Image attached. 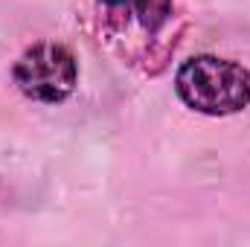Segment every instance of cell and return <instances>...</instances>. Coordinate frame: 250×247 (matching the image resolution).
Wrapping results in <instances>:
<instances>
[{
  "mask_svg": "<svg viewBox=\"0 0 250 247\" xmlns=\"http://www.w3.org/2000/svg\"><path fill=\"white\" fill-rule=\"evenodd\" d=\"M181 102L207 117L239 114L250 105V70L230 59L195 56L175 76Z\"/></svg>",
  "mask_w": 250,
  "mask_h": 247,
  "instance_id": "1",
  "label": "cell"
},
{
  "mask_svg": "<svg viewBox=\"0 0 250 247\" xmlns=\"http://www.w3.org/2000/svg\"><path fill=\"white\" fill-rule=\"evenodd\" d=\"M12 76H15L18 90L26 99L56 105L76 90L79 64L64 44L41 41V44H32L29 50H23V56L15 62Z\"/></svg>",
  "mask_w": 250,
  "mask_h": 247,
  "instance_id": "2",
  "label": "cell"
},
{
  "mask_svg": "<svg viewBox=\"0 0 250 247\" xmlns=\"http://www.w3.org/2000/svg\"><path fill=\"white\" fill-rule=\"evenodd\" d=\"M128 3L146 32H157L172 15V0H128Z\"/></svg>",
  "mask_w": 250,
  "mask_h": 247,
  "instance_id": "3",
  "label": "cell"
},
{
  "mask_svg": "<svg viewBox=\"0 0 250 247\" xmlns=\"http://www.w3.org/2000/svg\"><path fill=\"white\" fill-rule=\"evenodd\" d=\"M102 3H105V6H111V9H117V6H125L128 0H102Z\"/></svg>",
  "mask_w": 250,
  "mask_h": 247,
  "instance_id": "4",
  "label": "cell"
}]
</instances>
